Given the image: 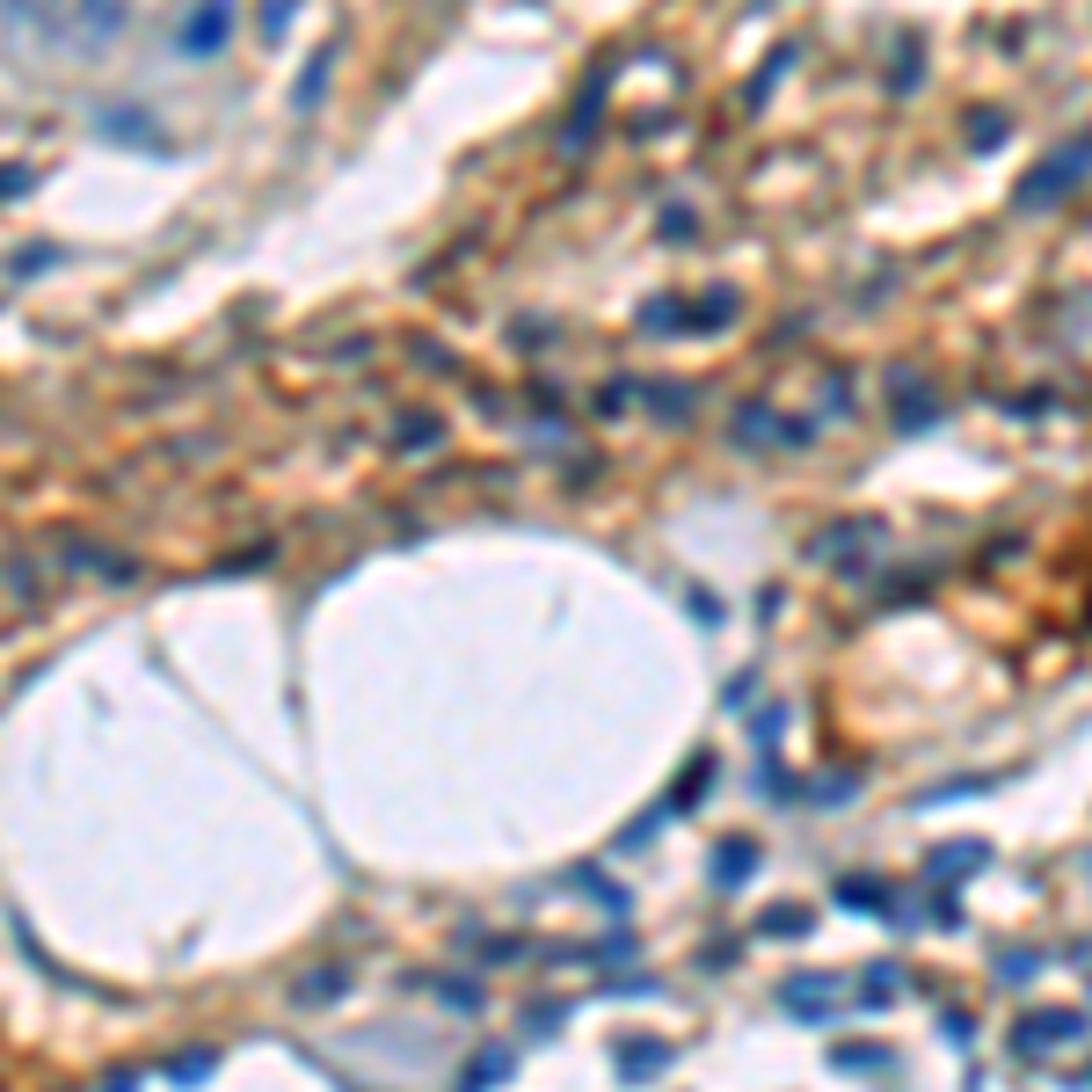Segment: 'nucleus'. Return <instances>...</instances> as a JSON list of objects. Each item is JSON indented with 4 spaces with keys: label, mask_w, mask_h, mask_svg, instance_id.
I'll list each match as a JSON object with an SVG mask.
<instances>
[{
    "label": "nucleus",
    "mask_w": 1092,
    "mask_h": 1092,
    "mask_svg": "<svg viewBox=\"0 0 1092 1092\" xmlns=\"http://www.w3.org/2000/svg\"><path fill=\"white\" fill-rule=\"evenodd\" d=\"M1086 168H1092V139H1078V147H1064L1049 168H1034V175L1020 182V204H1049V197H1056L1071 175H1086Z\"/></svg>",
    "instance_id": "f257e3e1"
},
{
    "label": "nucleus",
    "mask_w": 1092,
    "mask_h": 1092,
    "mask_svg": "<svg viewBox=\"0 0 1092 1092\" xmlns=\"http://www.w3.org/2000/svg\"><path fill=\"white\" fill-rule=\"evenodd\" d=\"M751 874V845H721V860H714V882H743Z\"/></svg>",
    "instance_id": "20e7f679"
},
{
    "label": "nucleus",
    "mask_w": 1092,
    "mask_h": 1092,
    "mask_svg": "<svg viewBox=\"0 0 1092 1092\" xmlns=\"http://www.w3.org/2000/svg\"><path fill=\"white\" fill-rule=\"evenodd\" d=\"M503 1071H510V1056H503V1049H481V1056L467 1064V1086H481V1078H503Z\"/></svg>",
    "instance_id": "39448f33"
},
{
    "label": "nucleus",
    "mask_w": 1092,
    "mask_h": 1092,
    "mask_svg": "<svg viewBox=\"0 0 1092 1092\" xmlns=\"http://www.w3.org/2000/svg\"><path fill=\"white\" fill-rule=\"evenodd\" d=\"M219 44H226V0H204L182 29V51H219Z\"/></svg>",
    "instance_id": "7ed1b4c3"
},
{
    "label": "nucleus",
    "mask_w": 1092,
    "mask_h": 1092,
    "mask_svg": "<svg viewBox=\"0 0 1092 1092\" xmlns=\"http://www.w3.org/2000/svg\"><path fill=\"white\" fill-rule=\"evenodd\" d=\"M1078 1034H1086V1020H1078V1012H1042V1020H1027V1027L1012 1034V1049H1020V1056H1042V1049L1078 1042Z\"/></svg>",
    "instance_id": "f03ea898"
}]
</instances>
